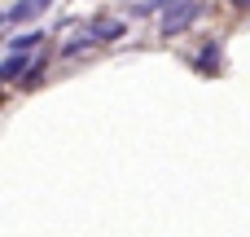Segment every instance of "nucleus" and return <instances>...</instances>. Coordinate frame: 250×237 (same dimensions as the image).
<instances>
[{
  "label": "nucleus",
  "instance_id": "obj_4",
  "mask_svg": "<svg viewBox=\"0 0 250 237\" xmlns=\"http://www.w3.org/2000/svg\"><path fill=\"white\" fill-rule=\"evenodd\" d=\"M40 44H44V31L40 26L35 31H22V35H4V53H31Z\"/></svg>",
  "mask_w": 250,
  "mask_h": 237
},
{
  "label": "nucleus",
  "instance_id": "obj_3",
  "mask_svg": "<svg viewBox=\"0 0 250 237\" xmlns=\"http://www.w3.org/2000/svg\"><path fill=\"white\" fill-rule=\"evenodd\" d=\"M31 62H35V57H26V53H4L0 79H4V84H22V70H31Z\"/></svg>",
  "mask_w": 250,
  "mask_h": 237
},
{
  "label": "nucleus",
  "instance_id": "obj_7",
  "mask_svg": "<svg viewBox=\"0 0 250 237\" xmlns=\"http://www.w3.org/2000/svg\"><path fill=\"white\" fill-rule=\"evenodd\" d=\"M44 70H48V62H44V57H35V62H31V70L22 75V88H35V84L44 79Z\"/></svg>",
  "mask_w": 250,
  "mask_h": 237
},
{
  "label": "nucleus",
  "instance_id": "obj_1",
  "mask_svg": "<svg viewBox=\"0 0 250 237\" xmlns=\"http://www.w3.org/2000/svg\"><path fill=\"white\" fill-rule=\"evenodd\" d=\"M198 18H202V0H171V9L163 13V35H185Z\"/></svg>",
  "mask_w": 250,
  "mask_h": 237
},
{
  "label": "nucleus",
  "instance_id": "obj_8",
  "mask_svg": "<svg viewBox=\"0 0 250 237\" xmlns=\"http://www.w3.org/2000/svg\"><path fill=\"white\" fill-rule=\"evenodd\" d=\"M233 4H242V9H250V0H233Z\"/></svg>",
  "mask_w": 250,
  "mask_h": 237
},
{
  "label": "nucleus",
  "instance_id": "obj_6",
  "mask_svg": "<svg viewBox=\"0 0 250 237\" xmlns=\"http://www.w3.org/2000/svg\"><path fill=\"white\" fill-rule=\"evenodd\" d=\"M123 31H127V26H123L119 18H110V22H92L88 35H92L97 44H114V40H123Z\"/></svg>",
  "mask_w": 250,
  "mask_h": 237
},
{
  "label": "nucleus",
  "instance_id": "obj_5",
  "mask_svg": "<svg viewBox=\"0 0 250 237\" xmlns=\"http://www.w3.org/2000/svg\"><path fill=\"white\" fill-rule=\"evenodd\" d=\"M202 75H220V66H224V53H220V40H211L202 53H198V62H193Z\"/></svg>",
  "mask_w": 250,
  "mask_h": 237
},
{
  "label": "nucleus",
  "instance_id": "obj_2",
  "mask_svg": "<svg viewBox=\"0 0 250 237\" xmlns=\"http://www.w3.org/2000/svg\"><path fill=\"white\" fill-rule=\"evenodd\" d=\"M48 4H53V0H18V4H9V9L0 13V22H4V26H13V22H31V18H40Z\"/></svg>",
  "mask_w": 250,
  "mask_h": 237
}]
</instances>
